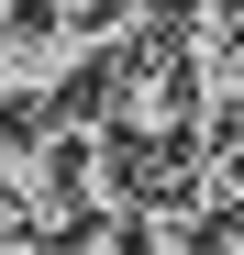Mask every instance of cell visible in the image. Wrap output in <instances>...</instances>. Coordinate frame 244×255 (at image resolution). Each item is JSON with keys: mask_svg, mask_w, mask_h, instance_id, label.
<instances>
[{"mask_svg": "<svg viewBox=\"0 0 244 255\" xmlns=\"http://www.w3.org/2000/svg\"><path fill=\"white\" fill-rule=\"evenodd\" d=\"M11 22H22V0H0V45H11Z\"/></svg>", "mask_w": 244, "mask_h": 255, "instance_id": "6da1fadb", "label": "cell"}]
</instances>
